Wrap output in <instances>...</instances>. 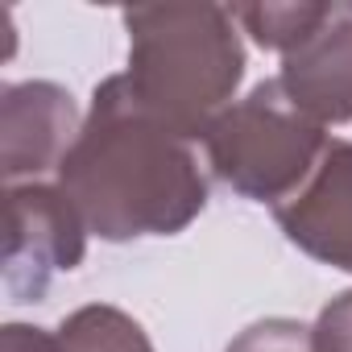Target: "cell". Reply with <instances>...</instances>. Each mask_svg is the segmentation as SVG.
<instances>
[{
    "mask_svg": "<svg viewBox=\"0 0 352 352\" xmlns=\"http://www.w3.org/2000/svg\"><path fill=\"white\" fill-rule=\"evenodd\" d=\"M58 187L100 241L174 236L208 208V179L187 137L162 124L129 87L108 75L87 120L58 166Z\"/></svg>",
    "mask_w": 352,
    "mask_h": 352,
    "instance_id": "6da1fadb",
    "label": "cell"
},
{
    "mask_svg": "<svg viewBox=\"0 0 352 352\" xmlns=\"http://www.w3.org/2000/svg\"><path fill=\"white\" fill-rule=\"evenodd\" d=\"M129 30V87L179 137H204L245 79V46L232 9L220 5H137Z\"/></svg>",
    "mask_w": 352,
    "mask_h": 352,
    "instance_id": "7a4b0ae2",
    "label": "cell"
},
{
    "mask_svg": "<svg viewBox=\"0 0 352 352\" xmlns=\"http://www.w3.org/2000/svg\"><path fill=\"white\" fill-rule=\"evenodd\" d=\"M327 141L323 124H315L278 79L257 83L204 133L216 179L236 195L274 208L298 195Z\"/></svg>",
    "mask_w": 352,
    "mask_h": 352,
    "instance_id": "3957f363",
    "label": "cell"
},
{
    "mask_svg": "<svg viewBox=\"0 0 352 352\" xmlns=\"http://www.w3.org/2000/svg\"><path fill=\"white\" fill-rule=\"evenodd\" d=\"M87 253V224L63 187L17 183L9 187L5 232V290L13 302H38L54 274H71Z\"/></svg>",
    "mask_w": 352,
    "mask_h": 352,
    "instance_id": "277c9868",
    "label": "cell"
},
{
    "mask_svg": "<svg viewBox=\"0 0 352 352\" xmlns=\"http://www.w3.org/2000/svg\"><path fill=\"white\" fill-rule=\"evenodd\" d=\"M278 83L315 124L352 120V0H323L319 21L282 54Z\"/></svg>",
    "mask_w": 352,
    "mask_h": 352,
    "instance_id": "5b68a950",
    "label": "cell"
},
{
    "mask_svg": "<svg viewBox=\"0 0 352 352\" xmlns=\"http://www.w3.org/2000/svg\"><path fill=\"white\" fill-rule=\"evenodd\" d=\"M79 112L67 87L50 79L9 83L0 91V174L17 187V179H38L42 170H58L67 149L79 137Z\"/></svg>",
    "mask_w": 352,
    "mask_h": 352,
    "instance_id": "8992f818",
    "label": "cell"
},
{
    "mask_svg": "<svg viewBox=\"0 0 352 352\" xmlns=\"http://www.w3.org/2000/svg\"><path fill=\"white\" fill-rule=\"evenodd\" d=\"M278 228L307 257L352 274V141H327L311 179L274 208Z\"/></svg>",
    "mask_w": 352,
    "mask_h": 352,
    "instance_id": "52a82bcc",
    "label": "cell"
},
{
    "mask_svg": "<svg viewBox=\"0 0 352 352\" xmlns=\"http://www.w3.org/2000/svg\"><path fill=\"white\" fill-rule=\"evenodd\" d=\"M54 352H153L145 327L108 302L71 311L54 331Z\"/></svg>",
    "mask_w": 352,
    "mask_h": 352,
    "instance_id": "ba28073f",
    "label": "cell"
},
{
    "mask_svg": "<svg viewBox=\"0 0 352 352\" xmlns=\"http://www.w3.org/2000/svg\"><path fill=\"white\" fill-rule=\"evenodd\" d=\"M323 13V0H282V5H241L232 9V21L245 25V34L261 50L286 54Z\"/></svg>",
    "mask_w": 352,
    "mask_h": 352,
    "instance_id": "9c48e42d",
    "label": "cell"
},
{
    "mask_svg": "<svg viewBox=\"0 0 352 352\" xmlns=\"http://www.w3.org/2000/svg\"><path fill=\"white\" fill-rule=\"evenodd\" d=\"M224 352H315L311 327L298 319H261L245 327Z\"/></svg>",
    "mask_w": 352,
    "mask_h": 352,
    "instance_id": "30bf717a",
    "label": "cell"
},
{
    "mask_svg": "<svg viewBox=\"0 0 352 352\" xmlns=\"http://www.w3.org/2000/svg\"><path fill=\"white\" fill-rule=\"evenodd\" d=\"M315 352H352V290L336 294L311 323Z\"/></svg>",
    "mask_w": 352,
    "mask_h": 352,
    "instance_id": "8fae6325",
    "label": "cell"
},
{
    "mask_svg": "<svg viewBox=\"0 0 352 352\" xmlns=\"http://www.w3.org/2000/svg\"><path fill=\"white\" fill-rule=\"evenodd\" d=\"M5 352H54V336L30 323H9L5 327Z\"/></svg>",
    "mask_w": 352,
    "mask_h": 352,
    "instance_id": "7c38bea8",
    "label": "cell"
}]
</instances>
